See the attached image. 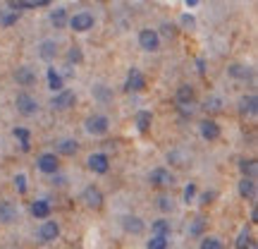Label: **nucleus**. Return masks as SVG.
Segmentation results:
<instances>
[{"label": "nucleus", "mask_w": 258, "mask_h": 249, "mask_svg": "<svg viewBox=\"0 0 258 249\" xmlns=\"http://www.w3.org/2000/svg\"><path fill=\"white\" fill-rule=\"evenodd\" d=\"M148 182L153 187H172L175 185V175L167 168H153L151 175H148Z\"/></svg>", "instance_id": "f257e3e1"}, {"label": "nucleus", "mask_w": 258, "mask_h": 249, "mask_svg": "<svg viewBox=\"0 0 258 249\" xmlns=\"http://www.w3.org/2000/svg\"><path fill=\"white\" fill-rule=\"evenodd\" d=\"M139 46L148 51V53H153L160 48V36H158L156 29H141V34H139Z\"/></svg>", "instance_id": "f03ea898"}, {"label": "nucleus", "mask_w": 258, "mask_h": 249, "mask_svg": "<svg viewBox=\"0 0 258 249\" xmlns=\"http://www.w3.org/2000/svg\"><path fill=\"white\" fill-rule=\"evenodd\" d=\"M74 103H77V93L70 91V89H62V91H57L55 96H53L50 106H53L55 111H67V108H72Z\"/></svg>", "instance_id": "7ed1b4c3"}, {"label": "nucleus", "mask_w": 258, "mask_h": 249, "mask_svg": "<svg viewBox=\"0 0 258 249\" xmlns=\"http://www.w3.org/2000/svg\"><path fill=\"white\" fill-rule=\"evenodd\" d=\"M57 237H60V225H57V221H43L41 223V228H38V240L41 242H55Z\"/></svg>", "instance_id": "20e7f679"}, {"label": "nucleus", "mask_w": 258, "mask_h": 249, "mask_svg": "<svg viewBox=\"0 0 258 249\" xmlns=\"http://www.w3.org/2000/svg\"><path fill=\"white\" fill-rule=\"evenodd\" d=\"M110 129V120L105 118V115H91L89 120H86V132L89 134H96V137H101Z\"/></svg>", "instance_id": "39448f33"}, {"label": "nucleus", "mask_w": 258, "mask_h": 249, "mask_svg": "<svg viewBox=\"0 0 258 249\" xmlns=\"http://www.w3.org/2000/svg\"><path fill=\"white\" fill-rule=\"evenodd\" d=\"M15 106H17V111L22 113V115H27V118L29 115H36V111H38V103L31 93H19Z\"/></svg>", "instance_id": "423d86ee"}, {"label": "nucleus", "mask_w": 258, "mask_h": 249, "mask_svg": "<svg viewBox=\"0 0 258 249\" xmlns=\"http://www.w3.org/2000/svg\"><path fill=\"white\" fill-rule=\"evenodd\" d=\"M67 24L74 31H89V29H93V15L91 12H77L74 17L67 19Z\"/></svg>", "instance_id": "0eeeda50"}, {"label": "nucleus", "mask_w": 258, "mask_h": 249, "mask_svg": "<svg viewBox=\"0 0 258 249\" xmlns=\"http://www.w3.org/2000/svg\"><path fill=\"white\" fill-rule=\"evenodd\" d=\"M86 163H89V170L98 173V175H105V173L110 170V158H108V154H91Z\"/></svg>", "instance_id": "6e6552de"}, {"label": "nucleus", "mask_w": 258, "mask_h": 249, "mask_svg": "<svg viewBox=\"0 0 258 249\" xmlns=\"http://www.w3.org/2000/svg\"><path fill=\"white\" fill-rule=\"evenodd\" d=\"M82 199H84V204L89 206V209H101L103 206V192L98 189L96 185H89L86 189H84V194H82Z\"/></svg>", "instance_id": "1a4fd4ad"}, {"label": "nucleus", "mask_w": 258, "mask_h": 249, "mask_svg": "<svg viewBox=\"0 0 258 249\" xmlns=\"http://www.w3.org/2000/svg\"><path fill=\"white\" fill-rule=\"evenodd\" d=\"M124 89H127V91H144V89H146V77H144V72H139L137 67H132L127 72Z\"/></svg>", "instance_id": "9d476101"}, {"label": "nucleus", "mask_w": 258, "mask_h": 249, "mask_svg": "<svg viewBox=\"0 0 258 249\" xmlns=\"http://www.w3.org/2000/svg\"><path fill=\"white\" fill-rule=\"evenodd\" d=\"M36 166L41 173H46V175H55L57 168H60V163H57V156L55 154H41L36 161Z\"/></svg>", "instance_id": "9b49d317"}, {"label": "nucleus", "mask_w": 258, "mask_h": 249, "mask_svg": "<svg viewBox=\"0 0 258 249\" xmlns=\"http://www.w3.org/2000/svg\"><path fill=\"white\" fill-rule=\"evenodd\" d=\"M31 213H34V218H38V221H46V218H50V213H53V206H50L48 199H38V202L31 204Z\"/></svg>", "instance_id": "f8f14e48"}, {"label": "nucleus", "mask_w": 258, "mask_h": 249, "mask_svg": "<svg viewBox=\"0 0 258 249\" xmlns=\"http://www.w3.org/2000/svg\"><path fill=\"white\" fill-rule=\"evenodd\" d=\"M17 221V206L12 202H0V223L10 225V223Z\"/></svg>", "instance_id": "ddd939ff"}, {"label": "nucleus", "mask_w": 258, "mask_h": 249, "mask_svg": "<svg viewBox=\"0 0 258 249\" xmlns=\"http://www.w3.org/2000/svg\"><path fill=\"white\" fill-rule=\"evenodd\" d=\"M122 228H124L129 235H141V232L146 230V225H144V221H141L139 216H124V221H122Z\"/></svg>", "instance_id": "4468645a"}, {"label": "nucleus", "mask_w": 258, "mask_h": 249, "mask_svg": "<svg viewBox=\"0 0 258 249\" xmlns=\"http://www.w3.org/2000/svg\"><path fill=\"white\" fill-rule=\"evenodd\" d=\"M199 129H201V137L208 139V141H215V139L220 137V125L215 120H203Z\"/></svg>", "instance_id": "2eb2a0df"}, {"label": "nucleus", "mask_w": 258, "mask_h": 249, "mask_svg": "<svg viewBox=\"0 0 258 249\" xmlns=\"http://www.w3.org/2000/svg\"><path fill=\"white\" fill-rule=\"evenodd\" d=\"M239 196L241 199H256V180L253 177H241L239 180Z\"/></svg>", "instance_id": "dca6fc26"}, {"label": "nucleus", "mask_w": 258, "mask_h": 249, "mask_svg": "<svg viewBox=\"0 0 258 249\" xmlns=\"http://www.w3.org/2000/svg\"><path fill=\"white\" fill-rule=\"evenodd\" d=\"M239 113H241V115H256V113H258V98L253 96V93H249V96H241V98H239Z\"/></svg>", "instance_id": "f3484780"}, {"label": "nucleus", "mask_w": 258, "mask_h": 249, "mask_svg": "<svg viewBox=\"0 0 258 249\" xmlns=\"http://www.w3.org/2000/svg\"><path fill=\"white\" fill-rule=\"evenodd\" d=\"M15 79H17V84H22V86H31V84L36 82V74H34L31 67L22 65V67H17V72H15Z\"/></svg>", "instance_id": "a211bd4d"}, {"label": "nucleus", "mask_w": 258, "mask_h": 249, "mask_svg": "<svg viewBox=\"0 0 258 249\" xmlns=\"http://www.w3.org/2000/svg\"><path fill=\"white\" fill-rule=\"evenodd\" d=\"M38 56L43 58V60H55V56H57V43H55V41H50V38L41 41V46H38Z\"/></svg>", "instance_id": "6ab92c4d"}, {"label": "nucleus", "mask_w": 258, "mask_h": 249, "mask_svg": "<svg viewBox=\"0 0 258 249\" xmlns=\"http://www.w3.org/2000/svg\"><path fill=\"white\" fill-rule=\"evenodd\" d=\"M177 103H179V106H191L194 103V86L182 84V86L177 89Z\"/></svg>", "instance_id": "aec40b11"}, {"label": "nucleus", "mask_w": 258, "mask_h": 249, "mask_svg": "<svg viewBox=\"0 0 258 249\" xmlns=\"http://www.w3.org/2000/svg\"><path fill=\"white\" fill-rule=\"evenodd\" d=\"M48 89L53 93H57V91H62L64 89V82H62V74L60 72H55L53 67L48 70Z\"/></svg>", "instance_id": "412c9836"}, {"label": "nucleus", "mask_w": 258, "mask_h": 249, "mask_svg": "<svg viewBox=\"0 0 258 249\" xmlns=\"http://www.w3.org/2000/svg\"><path fill=\"white\" fill-rule=\"evenodd\" d=\"M79 151V144L74 141V139H62L60 144H57V154L60 156H74Z\"/></svg>", "instance_id": "4be33fe9"}, {"label": "nucleus", "mask_w": 258, "mask_h": 249, "mask_svg": "<svg viewBox=\"0 0 258 249\" xmlns=\"http://www.w3.org/2000/svg\"><path fill=\"white\" fill-rule=\"evenodd\" d=\"M239 170L244 177H253L256 180V173H258V166L253 158H244V161H239Z\"/></svg>", "instance_id": "5701e85b"}, {"label": "nucleus", "mask_w": 258, "mask_h": 249, "mask_svg": "<svg viewBox=\"0 0 258 249\" xmlns=\"http://www.w3.org/2000/svg\"><path fill=\"white\" fill-rule=\"evenodd\" d=\"M230 77H234V79H251V77H253V70L246 67V65H232Z\"/></svg>", "instance_id": "b1692460"}, {"label": "nucleus", "mask_w": 258, "mask_h": 249, "mask_svg": "<svg viewBox=\"0 0 258 249\" xmlns=\"http://www.w3.org/2000/svg\"><path fill=\"white\" fill-rule=\"evenodd\" d=\"M199 249H225V244H222V240L215 237V235H203Z\"/></svg>", "instance_id": "393cba45"}, {"label": "nucleus", "mask_w": 258, "mask_h": 249, "mask_svg": "<svg viewBox=\"0 0 258 249\" xmlns=\"http://www.w3.org/2000/svg\"><path fill=\"white\" fill-rule=\"evenodd\" d=\"M15 137L19 139L22 151H29V148H31V134H29L27 127H15Z\"/></svg>", "instance_id": "a878e982"}, {"label": "nucleus", "mask_w": 258, "mask_h": 249, "mask_svg": "<svg viewBox=\"0 0 258 249\" xmlns=\"http://www.w3.org/2000/svg\"><path fill=\"white\" fill-rule=\"evenodd\" d=\"M151 122H153V115H151V111L137 113V127H139V132H148Z\"/></svg>", "instance_id": "bb28decb"}, {"label": "nucleus", "mask_w": 258, "mask_h": 249, "mask_svg": "<svg viewBox=\"0 0 258 249\" xmlns=\"http://www.w3.org/2000/svg\"><path fill=\"white\" fill-rule=\"evenodd\" d=\"M151 232H153V235H163V237H170V221H165V218H158V221L151 225Z\"/></svg>", "instance_id": "cd10ccee"}, {"label": "nucleus", "mask_w": 258, "mask_h": 249, "mask_svg": "<svg viewBox=\"0 0 258 249\" xmlns=\"http://www.w3.org/2000/svg\"><path fill=\"white\" fill-rule=\"evenodd\" d=\"M50 24H53L55 29H62L64 24H67V12H64L62 8L53 10V12H50Z\"/></svg>", "instance_id": "c85d7f7f"}, {"label": "nucleus", "mask_w": 258, "mask_h": 249, "mask_svg": "<svg viewBox=\"0 0 258 249\" xmlns=\"http://www.w3.org/2000/svg\"><path fill=\"white\" fill-rule=\"evenodd\" d=\"M17 19H19L17 10H3V12H0V24H3V27H12V24H17Z\"/></svg>", "instance_id": "c756f323"}, {"label": "nucleus", "mask_w": 258, "mask_h": 249, "mask_svg": "<svg viewBox=\"0 0 258 249\" xmlns=\"http://www.w3.org/2000/svg\"><path fill=\"white\" fill-rule=\"evenodd\" d=\"M167 247H170V242H167V237H163V235H153V237L146 242V249H167Z\"/></svg>", "instance_id": "7c9ffc66"}, {"label": "nucleus", "mask_w": 258, "mask_h": 249, "mask_svg": "<svg viewBox=\"0 0 258 249\" xmlns=\"http://www.w3.org/2000/svg\"><path fill=\"white\" fill-rule=\"evenodd\" d=\"M203 230H206V218H196L189 225V235H194V237H203Z\"/></svg>", "instance_id": "2f4dec72"}, {"label": "nucleus", "mask_w": 258, "mask_h": 249, "mask_svg": "<svg viewBox=\"0 0 258 249\" xmlns=\"http://www.w3.org/2000/svg\"><path fill=\"white\" fill-rule=\"evenodd\" d=\"M234 247H237V249H249V247H253V237H251L246 230H241V235L237 237V242H234Z\"/></svg>", "instance_id": "473e14b6"}, {"label": "nucleus", "mask_w": 258, "mask_h": 249, "mask_svg": "<svg viewBox=\"0 0 258 249\" xmlns=\"http://www.w3.org/2000/svg\"><path fill=\"white\" fill-rule=\"evenodd\" d=\"M15 187H17V192H19V194L27 192V175H24V173L15 175Z\"/></svg>", "instance_id": "72a5a7b5"}, {"label": "nucleus", "mask_w": 258, "mask_h": 249, "mask_svg": "<svg viewBox=\"0 0 258 249\" xmlns=\"http://www.w3.org/2000/svg\"><path fill=\"white\" fill-rule=\"evenodd\" d=\"M206 111L220 113L222 111V101H220V98H208V101H206Z\"/></svg>", "instance_id": "f704fd0d"}, {"label": "nucleus", "mask_w": 258, "mask_h": 249, "mask_svg": "<svg viewBox=\"0 0 258 249\" xmlns=\"http://www.w3.org/2000/svg\"><path fill=\"white\" fill-rule=\"evenodd\" d=\"M158 209L160 211H172V199L170 196H158Z\"/></svg>", "instance_id": "c9c22d12"}, {"label": "nucleus", "mask_w": 258, "mask_h": 249, "mask_svg": "<svg viewBox=\"0 0 258 249\" xmlns=\"http://www.w3.org/2000/svg\"><path fill=\"white\" fill-rule=\"evenodd\" d=\"M67 60H70V63H82V60H84L82 51H79V48H70V53H67Z\"/></svg>", "instance_id": "e433bc0d"}, {"label": "nucleus", "mask_w": 258, "mask_h": 249, "mask_svg": "<svg viewBox=\"0 0 258 249\" xmlns=\"http://www.w3.org/2000/svg\"><path fill=\"white\" fill-rule=\"evenodd\" d=\"M194 196H196V185H194V182H189V185L184 187V202L186 204L194 202Z\"/></svg>", "instance_id": "4c0bfd02"}, {"label": "nucleus", "mask_w": 258, "mask_h": 249, "mask_svg": "<svg viewBox=\"0 0 258 249\" xmlns=\"http://www.w3.org/2000/svg\"><path fill=\"white\" fill-rule=\"evenodd\" d=\"M182 24H184V27H194V17L191 15H184V17H182Z\"/></svg>", "instance_id": "58836bf2"}, {"label": "nucleus", "mask_w": 258, "mask_h": 249, "mask_svg": "<svg viewBox=\"0 0 258 249\" xmlns=\"http://www.w3.org/2000/svg\"><path fill=\"white\" fill-rule=\"evenodd\" d=\"M172 24H163V34H165V36H172V34H175V31H172Z\"/></svg>", "instance_id": "ea45409f"}, {"label": "nucleus", "mask_w": 258, "mask_h": 249, "mask_svg": "<svg viewBox=\"0 0 258 249\" xmlns=\"http://www.w3.org/2000/svg\"><path fill=\"white\" fill-rule=\"evenodd\" d=\"M96 93H98V98H108V91L103 86H96Z\"/></svg>", "instance_id": "a19ab883"}, {"label": "nucleus", "mask_w": 258, "mask_h": 249, "mask_svg": "<svg viewBox=\"0 0 258 249\" xmlns=\"http://www.w3.org/2000/svg\"><path fill=\"white\" fill-rule=\"evenodd\" d=\"M251 223H253V225H256V223H258V211H256V206L251 209Z\"/></svg>", "instance_id": "79ce46f5"}, {"label": "nucleus", "mask_w": 258, "mask_h": 249, "mask_svg": "<svg viewBox=\"0 0 258 249\" xmlns=\"http://www.w3.org/2000/svg\"><path fill=\"white\" fill-rule=\"evenodd\" d=\"M186 5H189V8H196V5H199V3H201V0H184Z\"/></svg>", "instance_id": "37998d69"}, {"label": "nucleus", "mask_w": 258, "mask_h": 249, "mask_svg": "<svg viewBox=\"0 0 258 249\" xmlns=\"http://www.w3.org/2000/svg\"><path fill=\"white\" fill-rule=\"evenodd\" d=\"M249 249H256V244H253V247H249Z\"/></svg>", "instance_id": "c03bdc74"}]
</instances>
